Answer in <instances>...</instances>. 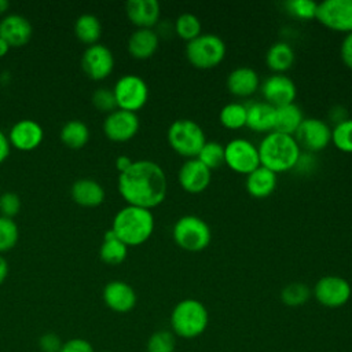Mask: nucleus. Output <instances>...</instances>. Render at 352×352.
<instances>
[{"label": "nucleus", "instance_id": "obj_5", "mask_svg": "<svg viewBox=\"0 0 352 352\" xmlns=\"http://www.w3.org/2000/svg\"><path fill=\"white\" fill-rule=\"evenodd\" d=\"M169 146L182 157L195 158L206 143V136L199 124L188 118L175 120L166 132Z\"/></svg>", "mask_w": 352, "mask_h": 352}, {"label": "nucleus", "instance_id": "obj_31", "mask_svg": "<svg viewBox=\"0 0 352 352\" xmlns=\"http://www.w3.org/2000/svg\"><path fill=\"white\" fill-rule=\"evenodd\" d=\"M246 104L231 102L221 107L219 113V121L228 129H239L246 126Z\"/></svg>", "mask_w": 352, "mask_h": 352}, {"label": "nucleus", "instance_id": "obj_29", "mask_svg": "<svg viewBox=\"0 0 352 352\" xmlns=\"http://www.w3.org/2000/svg\"><path fill=\"white\" fill-rule=\"evenodd\" d=\"M74 33L82 43L96 44L102 34L100 21L92 14H82L74 22Z\"/></svg>", "mask_w": 352, "mask_h": 352}, {"label": "nucleus", "instance_id": "obj_26", "mask_svg": "<svg viewBox=\"0 0 352 352\" xmlns=\"http://www.w3.org/2000/svg\"><path fill=\"white\" fill-rule=\"evenodd\" d=\"M304 116L302 110L298 104L289 103L283 106L275 107V122H274V131L285 133V135H294L300 124L302 122Z\"/></svg>", "mask_w": 352, "mask_h": 352}, {"label": "nucleus", "instance_id": "obj_40", "mask_svg": "<svg viewBox=\"0 0 352 352\" xmlns=\"http://www.w3.org/2000/svg\"><path fill=\"white\" fill-rule=\"evenodd\" d=\"M21 209V198L15 192H4L0 194V212L1 216L12 219Z\"/></svg>", "mask_w": 352, "mask_h": 352}, {"label": "nucleus", "instance_id": "obj_1", "mask_svg": "<svg viewBox=\"0 0 352 352\" xmlns=\"http://www.w3.org/2000/svg\"><path fill=\"white\" fill-rule=\"evenodd\" d=\"M166 176L154 161H133L129 169L118 176V191L128 205L151 209L166 197Z\"/></svg>", "mask_w": 352, "mask_h": 352}, {"label": "nucleus", "instance_id": "obj_48", "mask_svg": "<svg viewBox=\"0 0 352 352\" xmlns=\"http://www.w3.org/2000/svg\"><path fill=\"white\" fill-rule=\"evenodd\" d=\"M10 7V3L7 0H0V14H4Z\"/></svg>", "mask_w": 352, "mask_h": 352}, {"label": "nucleus", "instance_id": "obj_49", "mask_svg": "<svg viewBox=\"0 0 352 352\" xmlns=\"http://www.w3.org/2000/svg\"><path fill=\"white\" fill-rule=\"evenodd\" d=\"M102 352H113V351H102Z\"/></svg>", "mask_w": 352, "mask_h": 352}, {"label": "nucleus", "instance_id": "obj_22", "mask_svg": "<svg viewBox=\"0 0 352 352\" xmlns=\"http://www.w3.org/2000/svg\"><path fill=\"white\" fill-rule=\"evenodd\" d=\"M276 184H278L276 173L261 165L257 166L250 173H248L245 180L246 191L254 198L270 197L275 191Z\"/></svg>", "mask_w": 352, "mask_h": 352}, {"label": "nucleus", "instance_id": "obj_24", "mask_svg": "<svg viewBox=\"0 0 352 352\" xmlns=\"http://www.w3.org/2000/svg\"><path fill=\"white\" fill-rule=\"evenodd\" d=\"M246 126L256 132L274 131L275 107L267 102H253L246 106Z\"/></svg>", "mask_w": 352, "mask_h": 352}, {"label": "nucleus", "instance_id": "obj_19", "mask_svg": "<svg viewBox=\"0 0 352 352\" xmlns=\"http://www.w3.org/2000/svg\"><path fill=\"white\" fill-rule=\"evenodd\" d=\"M33 34L32 23L28 18L19 14L6 15L0 21V37L4 38L10 47L25 45Z\"/></svg>", "mask_w": 352, "mask_h": 352}, {"label": "nucleus", "instance_id": "obj_20", "mask_svg": "<svg viewBox=\"0 0 352 352\" xmlns=\"http://www.w3.org/2000/svg\"><path fill=\"white\" fill-rule=\"evenodd\" d=\"M125 12L138 29H151L160 19L161 7L157 0H128Z\"/></svg>", "mask_w": 352, "mask_h": 352}, {"label": "nucleus", "instance_id": "obj_37", "mask_svg": "<svg viewBox=\"0 0 352 352\" xmlns=\"http://www.w3.org/2000/svg\"><path fill=\"white\" fill-rule=\"evenodd\" d=\"M18 226L10 217L0 216V252L10 250L18 241Z\"/></svg>", "mask_w": 352, "mask_h": 352}, {"label": "nucleus", "instance_id": "obj_43", "mask_svg": "<svg viewBox=\"0 0 352 352\" xmlns=\"http://www.w3.org/2000/svg\"><path fill=\"white\" fill-rule=\"evenodd\" d=\"M340 55L344 62V65L349 69H352V32L346 33L341 41L340 47Z\"/></svg>", "mask_w": 352, "mask_h": 352}, {"label": "nucleus", "instance_id": "obj_44", "mask_svg": "<svg viewBox=\"0 0 352 352\" xmlns=\"http://www.w3.org/2000/svg\"><path fill=\"white\" fill-rule=\"evenodd\" d=\"M10 140H8V136L4 135L1 131H0V164L8 157L10 154Z\"/></svg>", "mask_w": 352, "mask_h": 352}, {"label": "nucleus", "instance_id": "obj_14", "mask_svg": "<svg viewBox=\"0 0 352 352\" xmlns=\"http://www.w3.org/2000/svg\"><path fill=\"white\" fill-rule=\"evenodd\" d=\"M82 70L92 80L106 78L114 69V55L103 44L88 45L81 58Z\"/></svg>", "mask_w": 352, "mask_h": 352}, {"label": "nucleus", "instance_id": "obj_11", "mask_svg": "<svg viewBox=\"0 0 352 352\" xmlns=\"http://www.w3.org/2000/svg\"><path fill=\"white\" fill-rule=\"evenodd\" d=\"M323 26L336 30L352 32V0H324L318 3L316 16Z\"/></svg>", "mask_w": 352, "mask_h": 352}, {"label": "nucleus", "instance_id": "obj_7", "mask_svg": "<svg viewBox=\"0 0 352 352\" xmlns=\"http://www.w3.org/2000/svg\"><path fill=\"white\" fill-rule=\"evenodd\" d=\"M172 236L179 248L187 252H201L210 243L212 231L204 219L195 214H184L176 220Z\"/></svg>", "mask_w": 352, "mask_h": 352}, {"label": "nucleus", "instance_id": "obj_35", "mask_svg": "<svg viewBox=\"0 0 352 352\" xmlns=\"http://www.w3.org/2000/svg\"><path fill=\"white\" fill-rule=\"evenodd\" d=\"M331 143L344 153H352V118H345L334 125Z\"/></svg>", "mask_w": 352, "mask_h": 352}, {"label": "nucleus", "instance_id": "obj_17", "mask_svg": "<svg viewBox=\"0 0 352 352\" xmlns=\"http://www.w3.org/2000/svg\"><path fill=\"white\" fill-rule=\"evenodd\" d=\"M102 297L106 307L117 314H126L132 311L138 301L135 289L124 280H111L106 283Z\"/></svg>", "mask_w": 352, "mask_h": 352}, {"label": "nucleus", "instance_id": "obj_45", "mask_svg": "<svg viewBox=\"0 0 352 352\" xmlns=\"http://www.w3.org/2000/svg\"><path fill=\"white\" fill-rule=\"evenodd\" d=\"M132 160L128 157V155H120V157H117V160H116V168H117V170L120 172V173H122V172H125L126 169H129V166L132 165Z\"/></svg>", "mask_w": 352, "mask_h": 352}, {"label": "nucleus", "instance_id": "obj_2", "mask_svg": "<svg viewBox=\"0 0 352 352\" xmlns=\"http://www.w3.org/2000/svg\"><path fill=\"white\" fill-rule=\"evenodd\" d=\"M257 148L260 165L275 173L293 169L301 157V147L294 136L276 131L268 132L261 139Z\"/></svg>", "mask_w": 352, "mask_h": 352}, {"label": "nucleus", "instance_id": "obj_8", "mask_svg": "<svg viewBox=\"0 0 352 352\" xmlns=\"http://www.w3.org/2000/svg\"><path fill=\"white\" fill-rule=\"evenodd\" d=\"M117 107L136 113L148 99V85L138 74H125L120 77L113 88Z\"/></svg>", "mask_w": 352, "mask_h": 352}, {"label": "nucleus", "instance_id": "obj_18", "mask_svg": "<svg viewBox=\"0 0 352 352\" xmlns=\"http://www.w3.org/2000/svg\"><path fill=\"white\" fill-rule=\"evenodd\" d=\"M44 138V131L41 125L34 120H19L16 121L8 133L10 144L18 150L29 151L40 146Z\"/></svg>", "mask_w": 352, "mask_h": 352}, {"label": "nucleus", "instance_id": "obj_16", "mask_svg": "<svg viewBox=\"0 0 352 352\" xmlns=\"http://www.w3.org/2000/svg\"><path fill=\"white\" fill-rule=\"evenodd\" d=\"M212 179V170L206 168L198 158H188L183 162L177 172V180L183 190L191 194L206 190Z\"/></svg>", "mask_w": 352, "mask_h": 352}, {"label": "nucleus", "instance_id": "obj_6", "mask_svg": "<svg viewBox=\"0 0 352 352\" xmlns=\"http://www.w3.org/2000/svg\"><path fill=\"white\" fill-rule=\"evenodd\" d=\"M226 51L224 40L214 33H201L186 44V56L197 69L216 67L224 59Z\"/></svg>", "mask_w": 352, "mask_h": 352}, {"label": "nucleus", "instance_id": "obj_13", "mask_svg": "<svg viewBox=\"0 0 352 352\" xmlns=\"http://www.w3.org/2000/svg\"><path fill=\"white\" fill-rule=\"evenodd\" d=\"M139 126L140 122L136 113L117 109L104 118L103 132L113 142H126L138 133Z\"/></svg>", "mask_w": 352, "mask_h": 352}, {"label": "nucleus", "instance_id": "obj_9", "mask_svg": "<svg viewBox=\"0 0 352 352\" xmlns=\"http://www.w3.org/2000/svg\"><path fill=\"white\" fill-rule=\"evenodd\" d=\"M224 164L238 173L248 175L260 166L258 148L245 138H235L224 146Z\"/></svg>", "mask_w": 352, "mask_h": 352}, {"label": "nucleus", "instance_id": "obj_15", "mask_svg": "<svg viewBox=\"0 0 352 352\" xmlns=\"http://www.w3.org/2000/svg\"><path fill=\"white\" fill-rule=\"evenodd\" d=\"M261 94L274 107L293 103L297 95L294 81L283 73H274L261 84Z\"/></svg>", "mask_w": 352, "mask_h": 352}, {"label": "nucleus", "instance_id": "obj_23", "mask_svg": "<svg viewBox=\"0 0 352 352\" xmlns=\"http://www.w3.org/2000/svg\"><path fill=\"white\" fill-rule=\"evenodd\" d=\"M160 37L153 29H136L128 38V51L136 59H147L158 50Z\"/></svg>", "mask_w": 352, "mask_h": 352}, {"label": "nucleus", "instance_id": "obj_10", "mask_svg": "<svg viewBox=\"0 0 352 352\" xmlns=\"http://www.w3.org/2000/svg\"><path fill=\"white\" fill-rule=\"evenodd\" d=\"M352 294L349 282L338 275H324L314 286V297L326 308H340L345 305Z\"/></svg>", "mask_w": 352, "mask_h": 352}, {"label": "nucleus", "instance_id": "obj_32", "mask_svg": "<svg viewBox=\"0 0 352 352\" xmlns=\"http://www.w3.org/2000/svg\"><path fill=\"white\" fill-rule=\"evenodd\" d=\"M175 32L180 38L190 41L202 33V25L197 15L183 12L175 21Z\"/></svg>", "mask_w": 352, "mask_h": 352}, {"label": "nucleus", "instance_id": "obj_36", "mask_svg": "<svg viewBox=\"0 0 352 352\" xmlns=\"http://www.w3.org/2000/svg\"><path fill=\"white\" fill-rule=\"evenodd\" d=\"M176 340L175 334L169 330L154 331L146 344L147 352H175Z\"/></svg>", "mask_w": 352, "mask_h": 352}, {"label": "nucleus", "instance_id": "obj_30", "mask_svg": "<svg viewBox=\"0 0 352 352\" xmlns=\"http://www.w3.org/2000/svg\"><path fill=\"white\" fill-rule=\"evenodd\" d=\"M89 139V128L81 120H70L60 129V140L72 148L85 146Z\"/></svg>", "mask_w": 352, "mask_h": 352}, {"label": "nucleus", "instance_id": "obj_41", "mask_svg": "<svg viewBox=\"0 0 352 352\" xmlns=\"http://www.w3.org/2000/svg\"><path fill=\"white\" fill-rule=\"evenodd\" d=\"M59 352H95V349L88 340L74 337L63 341Z\"/></svg>", "mask_w": 352, "mask_h": 352}, {"label": "nucleus", "instance_id": "obj_28", "mask_svg": "<svg viewBox=\"0 0 352 352\" xmlns=\"http://www.w3.org/2000/svg\"><path fill=\"white\" fill-rule=\"evenodd\" d=\"M126 254H128V246L117 238V235L111 228L107 230L99 249V256L102 261L110 265H118L126 258Z\"/></svg>", "mask_w": 352, "mask_h": 352}, {"label": "nucleus", "instance_id": "obj_21", "mask_svg": "<svg viewBox=\"0 0 352 352\" xmlns=\"http://www.w3.org/2000/svg\"><path fill=\"white\" fill-rule=\"evenodd\" d=\"M228 91L239 98L250 96L260 87V78L254 69L249 66H239L232 69L227 76Z\"/></svg>", "mask_w": 352, "mask_h": 352}, {"label": "nucleus", "instance_id": "obj_47", "mask_svg": "<svg viewBox=\"0 0 352 352\" xmlns=\"http://www.w3.org/2000/svg\"><path fill=\"white\" fill-rule=\"evenodd\" d=\"M8 50H10L8 43H7L4 38H1V37H0V58H1V56H4V55L8 52Z\"/></svg>", "mask_w": 352, "mask_h": 352}, {"label": "nucleus", "instance_id": "obj_12", "mask_svg": "<svg viewBox=\"0 0 352 352\" xmlns=\"http://www.w3.org/2000/svg\"><path fill=\"white\" fill-rule=\"evenodd\" d=\"M293 136L300 147L320 151L331 142V128L320 118H304Z\"/></svg>", "mask_w": 352, "mask_h": 352}, {"label": "nucleus", "instance_id": "obj_27", "mask_svg": "<svg viewBox=\"0 0 352 352\" xmlns=\"http://www.w3.org/2000/svg\"><path fill=\"white\" fill-rule=\"evenodd\" d=\"M294 50L285 41L274 43L265 54L267 66L275 73H283L289 70L294 63Z\"/></svg>", "mask_w": 352, "mask_h": 352}, {"label": "nucleus", "instance_id": "obj_42", "mask_svg": "<svg viewBox=\"0 0 352 352\" xmlns=\"http://www.w3.org/2000/svg\"><path fill=\"white\" fill-rule=\"evenodd\" d=\"M63 341L55 333H44L38 338V348L41 352H59Z\"/></svg>", "mask_w": 352, "mask_h": 352}, {"label": "nucleus", "instance_id": "obj_3", "mask_svg": "<svg viewBox=\"0 0 352 352\" xmlns=\"http://www.w3.org/2000/svg\"><path fill=\"white\" fill-rule=\"evenodd\" d=\"M111 230L126 246H139L151 236L154 216L150 209L126 205L114 216Z\"/></svg>", "mask_w": 352, "mask_h": 352}, {"label": "nucleus", "instance_id": "obj_38", "mask_svg": "<svg viewBox=\"0 0 352 352\" xmlns=\"http://www.w3.org/2000/svg\"><path fill=\"white\" fill-rule=\"evenodd\" d=\"M286 8L298 19H312L316 16L318 3L311 0H289L286 1Z\"/></svg>", "mask_w": 352, "mask_h": 352}, {"label": "nucleus", "instance_id": "obj_46", "mask_svg": "<svg viewBox=\"0 0 352 352\" xmlns=\"http://www.w3.org/2000/svg\"><path fill=\"white\" fill-rule=\"evenodd\" d=\"M8 274V264L3 256H0V285L6 280Z\"/></svg>", "mask_w": 352, "mask_h": 352}, {"label": "nucleus", "instance_id": "obj_25", "mask_svg": "<svg viewBox=\"0 0 352 352\" xmlns=\"http://www.w3.org/2000/svg\"><path fill=\"white\" fill-rule=\"evenodd\" d=\"M72 198L81 206H98L104 201V190L102 184L92 179H78L70 190Z\"/></svg>", "mask_w": 352, "mask_h": 352}, {"label": "nucleus", "instance_id": "obj_39", "mask_svg": "<svg viewBox=\"0 0 352 352\" xmlns=\"http://www.w3.org/2000/svg\"><path fill=\"white\" fill-rule=\"evenodd\" d=\"M92 103L98 110L104 111V113H111V111L118 109L113 89H109V88H104V87L98 88L94 92Z\"/></svg>", "mask_w": 352, "mask_h": 352}, {"label": "nucleus", "instance_id": "obj_4", "mask_svg": "<svg viewBox=\"0 0 352 352\" xmlns=\"http://www.w3.org/2000/svg\"><path fill=\"white\" fill-rule=\"evenodd\" d=\"M209 324V312L197 298L180 300L170 312V327L175 336L186 340L199 337Z\"/></svg>", "mask_w": 352, "mask_h": 352}, {"label": "nucleus", "instance_id": "obj_34", "mask_svg": "<svg viewBox=\"0 0 352 352\" xmlns=\"http://www.w3.org/2000/svg\"><path fill=\"white\" fill-rule=\"evenodd\" d=\"M195 158H198L210 170L217 169L224 164V146L219 142L206 140Z\"/></svg>", "mask_w": 352, "mask_h": 352}, {"label": "nucleus", "instance_id": "obj_33", "mask_svg": "<svg viewBox=\"0 0 352 352\" xmlns=\"http://www.w3.org/2000/svg\"><path fill=\"white\" fill-rule=\"evenodd\" d=\"M311 297V289L302 282L287 283L280 290V300L287 307L304 305Z\"/></svg>", "mask_w": 352, "mask_h": 352}]
</instances>
